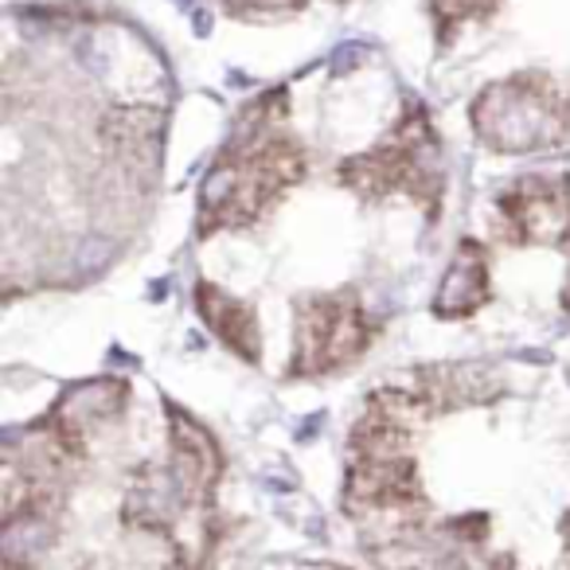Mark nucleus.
<instances>
[{
    "label": "nucleus",
    "instance_id": "1",
    "mask_svg": "<svg viewBox=\"0 0 570 570\" xmlns=\"http://www.w3.org/2000/svg\"><path fill=\"white\" fill-rule=\"evenodd\" d=\"M285 114V95L274 90L250 106L246 126L235 141L219 153L199 184L196 230L219 235V230L254 227L285 191L305 180L309 153L297 137L285 134L277 121Z\"/></svg>",
    "mask_w": 570,
    "mask_h": 570
},
{
    "label": "nucleus",
    "instance_id": "2",
    "mask_svg": "<svg viewBox=\"0 0 570 570\" xmlns=\"http://www.w3.org/2000/svg\"><path fill=\"white\" fill-rule=\"evenodd\" d=\"M419 430L391 414L367 406L348 442V473H344V512L356 523H375L383 539H395L430 520L426 489L414 461Z\"/></svg>",
    "mask_w": 570,
    "mask_h": 570
},
{
    "label": "nucleus",
    "instance_id": "3",
    "mask_svg": "<svg viewBox=\"0 0 570 570\" xmlns=\"http://www.w3.org/2000/svg\"><path fill=\"white\" fill-rule=\"evenodd\" d=\"M336 184L360 199L411 196L430 215L442 207V141L422 102H406L391 134L375 149L341 160Z\"/></svg>",
    "mask_w": 570,
    "mask_h": 570
},
{
    "label": "nucleus",
    "instance_id": "4",
    "mask_svg": "<svg viewBox=\"0 0 570 570\" xmlns=\"http://www.w3.org/2000/svg\"><path fill=\"white\" fill-rule=\"evenodd\" d=\"M473 134L484 149L523 157L547 153L570 141V98L551 75L515 71L500 82H489L469 106Z\"/></svg>",
    "mask_w": 570,
    "mask_h": 570
},
{
    "label": "nucleus",
    "instance_id": "5",
    "mask_svg": "<svg viewBox=\"0 0 570 570\" xmlns=\"http://www.w3.org/2000/svg\"><path fill=\"white\" fill-rule=\"evenodd\" d=\"M375 336L356 289H333V294H309L297 302L294 317V360L289 375L317 380L341 367L356 364Z\"/></svg>",
    "mask_w": 570,
    "mask_h": 570
},
{
    "label": "nucleus",
    "instance_id": "6",
    "mask_svg": "<svg viewBox=\"0 0 570 570\" xmlns=\"http://www.w3.org/2000/svg\"><path fill=\"white\" fill-rule=\"evenodd\" d=\"M497 235L508 246H570V176H520L497 196Z\"/></svg>",
    "mask_w": 570,
    "mask_h": 570
},
{
    "label": "nucleus",
    "instance_id": "7",
    "mask_svg": "<svg viewBox=\"0 0 570 570\" xmlns=\"http://www.w3.org/2000/svg\"><path fill=\"white\" fill-rule=\"evenodd\" d=\"M168 473L176 476L188 508H207L223 481V450L204 422L168 406Z\"/></svg>",
    "mask_w": 570,
    "mask_h": 570
},
{
    "label": "nucleus",
    "instance_id": "8",
    "mask_svg": "<svg viewBox=\"0 0 570 570\" xmlns=\"http://www.w3.org/2000/svg\"><path fill=\"white\" fill-rule=\"evenodd\" d=\"M406 387H411L438 419V414L465 411V406H489L492 399H500L504 383L484 364H430V367H414Z\"/></svg>",
    "mask_w": 570,
    "mask_h": 570
},
{
    "label": "nucleus",
    "instance_id": "9",
    "mask_svg": "<svg viewBox=\"0 0 570 570\" xmlns=\"http://www.w3.org/2000/svg\"><path fill=\"white\" fill-rule=\"evenodd\" d=\"M126 403H129V387L121 380H87L67 387L43 419L90 450V438L110 426V422H118L126 414Z\"/></svg>",
    "mask_w": 570,
    "mask_h": 570
},
{
    "label": "nucleus",
    "instance_id": "10",
    "mask_svg": "<svg viewBox=\"0 0 570 570\" xmlns=\"http://www.w3.org/2000/svg\"><path fill=\"white\" fill-rule=\"evenodd\" d=\"M492 297L489 285V250H484L476 238H461L458 250H453L450 266H445L442 282L434 289V309L438 321H465L473 313H481Z\"/></svg>",
    "mask_w": 570,
    "mask_h": 570
},
{
    "label": "nucleus",
    "instance_id": "11",
    "mask_svg": "<svg viewBox=\"0 0 570 570\" xmlns=\"http://www.w3.org/2000/svg\"><path fill=\"white\" fill-rule=\"evenodd\" d=\"M196 313L207 325V333L223 344L227 352H235L246 364L262 360V328L254 305L238 302L235 294L219 289L215 282H196Z\"/></svg>",
    "mask_w": 570,
    "mask_h": 570
},
{
    "label": "nucleus",
    "instance_id": "12",
    "mask_svg": "<svg viewBox=\"0 0 570 570\" xmlns=\"http://www.w3.org/2000/svg\"><path fill=\"white\" fill-rule=\"evenodd\" d=\"M188 508L184 500L180 484L168 469H153L145 465L141 473L129 481V492H126V504H121V520L137 531H168L176 520V512Z\"/></svg>",
    "mask_w": 570,
    "mask_h": 570
},
{
    "label": "nucleus",
    "instance_id": "13",
    "mask_svg": "<svg viewBox=\"0 0 570 570\" xmlns=\"http://www.w3.org/2000/svg\"><path fill=\"white\" fill-rule=\"evenodd\" d=\"M430 4V20H434V36L438 43H453V36L469 24H481L492 12L504 4V0H426Z\"/></svg>",
    "mask_w": 570,
    "mask_h": 570
},
{
    "label": "nucleus",
    "instance_id": "14",
    "mask_svg": "<svg viewBox=\"0 0 570 570\" xmlns=\"http://www.w3.org/2000/svg\"><path fill=\"white\" fill-rule=\"evenodd\" d=\"M223 12L235 20H254V24H266V20H289L297 12H305L309 0H219Z\"/></svg>",
    "mask_w": 570,
    "mask_h": 570
},
{
    "label": "nucleus",
    "instance_id": "15",
    "mask_svg": "<svg viewBox=\"0 0 570 570\" xmlns=\"http://www.w3.org/2000/svg\"><path fill=\"white\" fill-rule=\"evenodd\" d=\"M559 531H562V551H567V559H570V512H567V515H562Z\"/></svg>",
    "mask_w": 570,
    "mask_h": 570
},
{
    "label": "nucleus",
    "instance_id": "16",
    "mask_svg": "<svg viewBox=\"0 0 570 570\" xmlns=\"http://www.w3.org/2000/svg\"><path fill=\"white\" fill-rule=\"evenodd\" d=\"M559 302H562V313L570 317V277H567V285H562V297H559Z\"/></svg>",
    "mask_w": 570,
    "mask_h": 570
},
{
    "label": "nucleus",
    "instance_id": "17",
    "mask_svg": "<svg viewBox=\"0 0 570 570\" xmlns=\"http://www.w3.org/2000/svg\"><path fill=\"white\" fill-rule=\"evenodd\" d=\"M82 570H106V567H95V562H90V567H82Z\"/></svg>",
    "mask_w": 570,
    "mask_h": 570
},
{
    "label": "nucleus",
    "instance_id": "18",
    "mask_svg": "<svg viewBox=\"0 0 570 570\" xmlns=\"http://www.w3.org/2000/svg\"><path fill=\"white\" fill-rule=\"evenodd\" d=\"M341 4H344V0H341Z\"/></svg>",
    "mask_w": 570,
    "mask_h": 570
}]
</instances>
